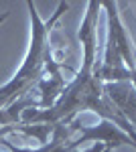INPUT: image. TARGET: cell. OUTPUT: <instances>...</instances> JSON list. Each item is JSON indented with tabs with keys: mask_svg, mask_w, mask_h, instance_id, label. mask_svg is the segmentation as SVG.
<instances>
[{
	"mask_svg": "<svg viewBox=\"0 0 136 152\" xmlns=\"http://www.w3.org/2000/svg\"><path fill=\"white\" fill-rule=\"evenodd\" d=\"M26 8L31 12V23H33V37H31V47H29V53L24 57L21 69L16 71V75L12 77L6 85L0 87V112L6 107L8 104H12L14 99H18L21 95L29 94L31 87L37 85L45 77V65L47 61L53 57L51 53V43H49V33L53 28V24L61 18V14H65L69 8L67 2H59L57 10L53 12V16L43 23L39 12H37V6L33 2H26Z\"/></svg>",
	"mask_w": 136,
	"mask_h": 152,
	"instance_id": "6da1fadb",
	"label": "cell"
},
{
	"mask_svg": "<svg viewBox=\"0 0 136 152\" xmlns=\"http://www.w3.org/2000/svg\"><path fill=\"white\" fill-rule=\"evenodd\" d=\"M102 6L108 14V39H106V53L102 65H96L102 83L132 81L134 73V49L128 39L124 24L118 14V4L104 0Z\"/></svg>",
	"mask_w": 136,
	"mask_h": 152,
	"instance_id": "7a4b0ae2",
	"label": "cell"
},
{
	"mask_svg": "<svg viewBox=\"0 0 136 152\" xmlns=\"http://www.w3.org/2000/svg\"><path fill=\"white\" fill-rule=\"evenodd\" d=\"M71 132H81V136L73 142H67V150H75L81 142H102L106 144V152H112L114 148L118 146H132L136 148V142L126 134L118 126H114L112 122L108 120H102L98 126H83L79 120L75 118L71 124H67Z\"/></svg>",
	"mask_w": 136,
	"mask_h": 152,
	"instance_id": "3957f363",
	"label": "cell"
},
{
	"mask_svg": "<svg viewBox=\"0 0 136 152\" xmlns=\"http://www.w3.org/2000/svg\"><path fill=\"white\" fill-rule=\"evenodd\" d=\"M104 91L136 132V87L132 81L104 83Z\"/></svg>",
	"mask_w": 136,
	"mask_h": 152,
	"instance_id": "277c9868",
	"label": "cell"
},
{
	"mask_svg": "<svg viewBox=\"0 0 136 152\" xmlns=\"http://www.w3.org/2000/svg\"><path fill=\"white\" fill-rule=\"evenodd\" d=\"M41 97H39V110H49L51 105L59 99V95L63 94V89L67 87V81L63 77H49L45 75L41 81L37 83Z\"/></svg>",
	"mask_w": 136,
	"mask_h": 152,
	"instance_id": "5b68a950",
	"label": "cell"
},
{
	"mask_svg": "<svg viewBox=\"0 0 136 152\" xmlns=\"http://www.w3.org/2000/svg\"><path fill=\"white\" fill-rule=\"evenodd\" d=\"M0 144L2 146H6L10 152H37V150H33V148H18V146H14L10 140H6V138H0Z\"/></svg>",
	"mask_w": 136,
	"mask_h": 152,
	"instance_id": "8992f818",
	"label": "cell"
},
{
	"mask_svg": "<svg viewBox=\"0 0 136 152\" xmlns=\"http://www.w3.org/2000/svg\"><path fill=\"white\" fill-rule=\"evenodd\" d=\"M71 152H106V144H102V142H96L91 148H87V150H71Z\"/></svg>",
	"mask_w": 136,
	"mask_h": 152,
	"instance_id": "52a82bcc",
	"label": "cell"
},
{
	"mask_svg": "<svg viewBox=\"0 0 136 152\" xmlns=\"http://www.w3.org/2000/svg\"><path fill=\"white\" fill-rule=\"evenodd\" d=\"M4 134H10V126H0V138H4Z\"/></svg>",
	"mask_w": 136,
	"mask_h": 152,
	"instance_id": "ba28073f",
	"label": "cell"
},
{
	"mask_svg": "<svg viewBox=\"0 0 136 152\" xmlns=\"http://www.w3.org/2000/svg\"><path fill=\"white\" fill-rule=\"evenodd\" d=\"M132 85L136 87V51H134V73H132Z\"/></svg>",
	"mask_w": 136,
	"mask_h": 152,
	"instance_id": "9c48e42d",
	"label": "cell"
},
{
	"mask_svg": "<svg viewBox=\"0 0 136 152\" xmlns=\"http://www.w3.org/2000/svg\"><path fill=\"white\" fill-rule=\"evenodd\" d=\"M6 18H8V12H2V14H0V24L4 23V20H6Z\"/></svg>",
	"mask_w": 136,
	"mask_h": 152,
	"instance_id": "30bf717a",
	"label": "cell"
}]
</instances>
